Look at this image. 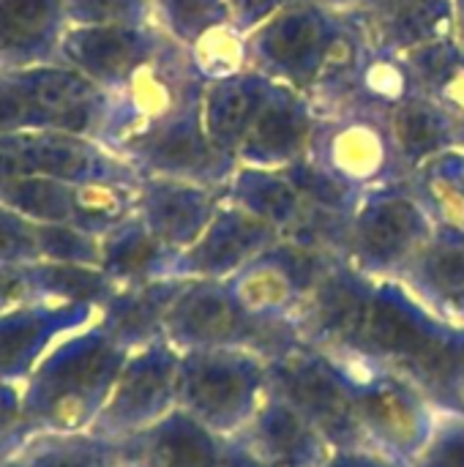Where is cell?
Masks as SVG:
<instances>
[{"mask_svg": "<svg viewBox=\"0 0 464 467\" xmlns=\"http://www.w3.org/2000/svg\"><path fill=\"white\" fill-rule=\"evenodd\" d=\"M279 0H232V8L243 16V19H260L268 8H273Z\"/></svg>", "mask_w": 464, "mask_h": 467, "instance_id": "35", "label": "cell"}, {"mask_svg": "<svg viewBox=\"0 0 464 467\" xmlns=\"http://www.w3.org/2000/svg\"><path fill=\"white\" fill-rule=\"evenodd\" d=\"M104 109L107 93L71 66L0 71V134L71 131L96 137Z\"/></svg>", "mask_w": 464, "mask_h": 467, "instance_id": "2", "label": "cell"}, {"mask_svg": "<svg viewBox=\"0 0 464 467\" xmlns=\"http://www.w3.org/2000/svg\"><path fill=\"white\" fill-rule=\"evenodd\" d=\"M156 25L180 44L200 41L227 19V0H150Z\"/></svg>", "mask_w": 464, "mask_h": 467, "instance_id": "22", "label": "cell"}, {"mask_svg": "<svg viewBox=\"0 0 464 467\" xmlns=\"http://www.w3.org/2000/svg\"><path fill=\"white\" fill-rule=\"evenodd\" d=\"M257 446L263 449V460L271 465L304 467L317 457V438L312 424L284 402H271L260 410L257 424Z\"/></svg>", "mask_w": 464, "mask_h": 467, "instance_id": "19", "label": "cell"}, {"mask_svg": "<svg viewBox=\"0 0 464 467\" xmlns=\"http://www.w3.org/2000/svg\"><path fill=\"white\" fill-rule=\"evenodd\" d=\"M317 47V25L306 16H287L276 22L263 38L268 57L282 60L284 66H298L312 57Z\"/></svg>", "mask_w": 464, "mask_h": 467, "instance_id": "27", "label": "cell"}, {"mask_svg": "<svg viewBox=\"0 0 464 467\" xmlns=\"http://www.w3.org/2000/svg\"><path fill=\"white\" fill-rule=\"evenodd\" d=\"M142 178L161 175L197 183L200 178L216 172L222 150L211 142L197 101L183 104L167 118L145 126L115 148Z\"/></svg>", "mask_w": 464, "mask_h": 467, "instance_id": "6", "label": "cell"}, {"mask_svg": "<svg viewBox=\"0 0 464 467\" xmlns=\"http://www.w3.org/2000/svg\"><path fill=\"white\" fill-rule=\"evenodd\" d=\"M22 304V293H19V282L14 268H0V309Z\"/></svg>", "mask_w": 464, "mask_h": 467, "instance_id": "34", "label": "cell"}, {"mask_svg": "<svg viewBox=\"0 0 464 467\" xmlns=\"http://www.w3.org/2000/svg\"><path fill=\"white\" fill-rule=\"evenodd\" d=\"M156 22L145 25H68L60 44V63L77 68L107 96L120 93L164 49Z\"/></svg>", "mask_w": 464, "mask_h": 467, "instance_id": "5", "label": "cell"}, {"mask_svg": "<svg viewBox=\"0 0 464 467\" xmlns=\"http://www.w3.org/2000/svg\"><path fill=\"white\" fill-rule=\"evenodd\" d=\"M399 137L405 142L407 150L413 153H424L429 148L438 145L440 140V126L435 123V118L424 109H407L399 118Z\"/></svg>", "mask_w": 464, "mask_h": 467, "instance_id": "31", "label": "cell"}, {"mask_svg": "<svg viewBox=\"0 0 464 467\" xmlns=\"http://www.w3.org/2000/svg\"><path fill=\"white\" fill-rule=\"evenodd\" d=\"M134 213L164 246L178 254L189 249L216 216L213 200L200 183L161 175H145L139 181Z\"/></svg>", "mask_w": 464, "mask_h": 467, "instance_id": "11", "label": "cell"}, {"mask_svg": "<svg viewBox=\"0 0 464 467\" xmlns=\"http://www.w3.org/2000/svg\"><path fill=\"white\" fill-rule=\"evenodd\" d=\"M178 252L164 246L134 213L101 238L98 268L118 285H139L172 276Z\"/></svg>", "mask_w": 464, "mask_h": 467, "instance_id": "16", "label": "cell"}, {"mask_svg": "<svg viewBox=\"0 0 464 467\" xmlns=\"http://www.w3.org/2000/svg\"><path fill=\"white\" fill-rule=\"evenodd\" d=\"M298 140V120L293 112L287 109H279V107H268V109H260L246 140H243V148H246V156H279L284 153L287 148H293Z\"/></svg>", "mask_w": 464, "mask_h": 467, "instance_id": "25", "label": "cell"}, {"mask_svg": "<svg viewBox=\"0 0 464 467\" xmlns=\"http://www.w3.org/2000/svg\"><path fill=\"white\" fill-rule=\"evenodd\" d=\"M263 369L238 350H186L178 367V408L216 435L246 424L254 413Z\"/></svg>", "mask_w": 464, "mask_h": 467, "instance_id": "3", "label": "cell"}, {"mask_svg": "<svg viewBox=\"0 0 464 467\" xmlns=\"http://www.w3.org/2000/svg\"><path fill=\"white\" fill-rule=\"evenodd\" d=\"M265 238L260 219L246 213H219L202 235L175 257L172 276L180 279H219L238 268Z\"/></svg>", "mask_w": 464, "mask_h": 467, "instance_id": "14", "label": "cell"}, {"mask_svg": "<svg viewBox=\"0 0 464 467\" xmlns=\"http://www.w3.org/2000/svg\"><path fill=\"white\" fill-rule=\"evenodd\" d=\"M429 279L443 296L464 298V246L438 249L429 260Z\"/></svg>", "mask_w": 464, "mask_h": 467, "instance_id": "30", "label": "cell"}, {"mask_svg": "<svg viewBox=\"0 0 464 467\" xmlns=\"http://www.w3.org/2000/svg\"><path fill=\"white\" fill-rule=\"evenodd\" d=\"M0 467H25V465H22V460L14 454V457H5V460H0Z\"/></svg>", "mask_w": 464, "mask_h": 467, "instance_id": "37", "label": "cell"}, {"mask_svg": "<svg viewBox=\"0 0 464 467\" xmlns=\"http://www.w3.org/2000/svg\"><path fill=\"white\" fill-rule=\"evenodd\" d=\"M96 317L98 309L90 304L27 301L0 309V380L25 386L63 337L90 326Z\"/></svg>", "mask_w": 464, "mask_h": 467, "instance_id": "9", "label": "cell"}, {"mask_svg": "<svg viewBox=\"0 0 464 467\" xmlns=\"http://www.w3.org/2000/svg\"><path fill=\"white\" fill-rule=\"evenodd\" d=\"M25 301H49V304H101L118 290V285L98 265H74L38 260L30 265L14 268Z\"/></svg>", "mask_w": 464, "mask_h": 467, "instance_id": "17", "label": "cell"}, {"mask_svg": "<svg viewBox=\"0 0 464 467\" xmlns=\"http://www.w3.org/2000/svg\"><path fill=\"white\" fill-rule=\"evenodd\" d=\"M115 446L123 467H224L227 449L213 430L180 408Z\"/></svg>", "mask_w": 464, "mask_h": 467, "instance_id": "10", "label": "cell"}, {"mask_svg": "<svg viewBox=\"0 0 464 467\" xmlns=\"http://www.w3.org/2000/svg\"><path fill=\"white\" fill-rule=\"evenodd\" d=\"M260 112V90L246 79H224L208 88L202 101V123L211 142L230 153L243 145Z\"/></svg>", "mask_w": 464, "mask_h": 467, "instance_id": "18", "label": "cell"}, {"mask_svg": "<svg viewBox=\"0 0 464 467\" xmlns=\"http://www.w3.org/2000/svg\"><path fill=\"white\" fill-rule=\"evenodd\" d=\"M129 353L96 320L63 337L22 386L27 435L90 432Z\"/></svg>", "mask_w": 464, "mask_h": 467, "instance_id": "1", "label": "cell"}, {"mask_svg": "<svg viewBox=\"0 0 464 467\" xmlns=\"http://www.w3.org/2000/svg\"><path fill=\"white\" fill-rule=\"evenodd\" d=\"M282 380H284L290 405L309 424L325 430L328 435L339 441L356 432V421H358L356 397L350 394L345 380H339L328 367L304 361V364L290 367V372H284Z\"/></svg>", "mask_w": 464, "mask_h": 467, "instance_id": "15", "label": "cell"}, {"mask_svg": "<svg viewBox=\"0 0 464 467\" xmlns=\"http://www.w3.org/2000/svg\"><path fill=\"white\" fill-rule=\"evenodd\" d=\"M41 260L74 263V265H98L101 238L88 235L74 224H36Z\"/></svg>", "mask_w": 464, "mask_h": 467, "instance_id": "24", "label": "cell"}, {"mask_svg": "<svg viewBox=\"0 0 464 467\" xmlns=\"http://www.w3.org/2000/svg\"><path fill=\"white\" fill-rule=\"evenodd\" d=\"M416 233V213L407 202H383L361 224V246L375 260L397 257Z\"/></svg>", "mask_w": 464, "mask_h": 467, "instance_id": "23", "label": "cell"}, {"mask_svg": "<svg viewBox=\"0 0 464 467\" xmlns=\"http://www.w3.org/2000/svg\"><path fill=\"white\" fill-rule=\"evenodd\" d=\"M41 260L36 222L0 202V268H19Z\"/></svg>", "mask_w": 464, "mask_h": 467, "instance_id": "28", "label": "cell"}, {"mask_svg": "<svg viewBox=\"0 0 464 467\" xmlns=\"http://www.w3.org/2000/svg\"><path fill=\"white\" fill-rule=\"evenodd\" d=\"M25 467H123L118 446L93 435H33L16 451Z\"/></svg>", "mask_w": 464, "mask_h": 467, "instance_id": "21", "label": "cell"}, {"mask_svg": "<svg viewBox=\"0 0 464 467\" xmlns=\"http://www.w3.org/2000/svg\"><path fill=\"white\" fill-rule=\"evenodd\" d=\"M22 178L44 175L68 183L137 186L142 175L104 142L71 131H14L11 134Z\"/></svg>", "mask_w": 464, "mask_h": 467, "instance_id": "7", "label": "cell"}, {"mask_svg": "<svg viewBox=\"0 0 464 467\" xmlns=\"http://www.w3.org/2000/svg\"><path fill=\"white\" fill-rule=\"evenodd\" d=\"M68 25H145L153 22L150 0H63Z\"/></svg>", "mask_w": 464, "mask_h": 467, "instance_id": "26", "label": "cell"}, {"mask_svg": "<svg viewBox=\"0 0 464 467\" xmlns=\"http://www.w3.org/2000/svg\"><path fill=\"white\" fill-rule=\"evenodd\" d=\"M66 30L63 0H0V71L60 63Z\"/></svg>", "mask_w": 464, "mask_h": 467, "instance_id": "12", "label": "cell"}, {"mask_svg": "<svg viewBox=\"0 0 464 467\" xmlns=\"http://www.w3.org/2000/svg\"><path fill=\"white\" fill-rule=\"evenodd\" d=\"M334 467H375L372 462H366V460H339Z\"/></svg>", "mask_w": 464, "mask_h": 467, "instance_id": "36", "label": "cell"}, {"mask_svg": "<svg viewBox=\"0 0 464 467\" xmlns=\"http://www.w3.org/2000/svg\"><path fill=\"white\" fill-rule=\"evenodd\" d=\"M186 279L161 276L118 287L98 309L96 323L126 350H137L164 337V317L183 290Z\"/></svg>", "mask_w": 464, "mask_h": 467, "instance_id": "13", "label": "cell"}, {"mask_svg": "<svg viewBox=\"0 0 464 467\" xmlns=\"http://www.w3.org/2000/svg\"><path fill=\"white\" fill-rule=\"evenodd\" d=\"M224 467H276L268 460H263L260 454H252L241 446H227L224 449Z\"/></svg>", "mask_w": 464, "mask_h": 467, "instance_id": "33", "label": "cell"}, {"mask_svg": "<svg viewBox=\"0 0 464 467\" xmlns=\"http://www.w3.org/2000/svg\"><path fill=\"white\" fill-rule=\"evenodd\" d=\"M178 367L180 350L164 337L131 350L90 432L120 443L159 424L178 408Z\"/></svg>", "mask_w": 464, "mask_h": 467, "instance_id": "4", "label": "cell"}, {"mask_svg": "<svg viewBox=\"0 0 464 467\" xmlns=\"http://www.w3.org/2000/svg\"><path fill=\"white\" fill-rule=\"evenodd\" d=\"M254 337V320L216 279H186L164 317V339L186 350H235Z\"/></svg>", "mask_w": 464, "mask_h": 467, "instance_id": "8", "label": "cell"}, {"mask_svg": "<svg viewBox=\"0 0 464 467\" xmlns=\"http://www.w3.org/2000/svg\"><path fill=\"white\" fill-rule=\"evenodd\" d=\"M22 386L0 380V460L14 457L27 443Z\"/></svg>", "mask_w": 464, "mask_h": 467, "instance_id": "29", "label": "cell"}, {"mask_svg": "<svg viewBox=\"0 0 464 467\" xmlns=\"http://www.w3.org/2000/svg\"><path fill=\"white\" fill-rule=\"evenodd\" d=\"M421 467H464V430L446 432L435 449H429Z\"/></svg>", "mask_w": 464, "mask_h": 467, "instance_id": "32", "label": "cell"}, {"mask_svg": "<svg viewBox=\"0 0 464 467\" xmlns=\"http://www.w3.org/2000/svg\"><path fill=\"white\" fill-rule=\"evenodd\" d=\"M0 202L22 213L36 224H74L77 202H79V183L44 178V175H25L0 189Z\"/></svg>", "mask_w": 464, "mask_h": 467, "instance_id": "20", "label": "cell"}]
</instances>
